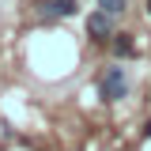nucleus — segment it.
Wrapping results in <instances>:
<instances>
[{"label":"nucleus","mask_w":151,"mask_h":151,"mask_svg":"<svg viewBox=\"0 0 151 151\" xmlns=\"http://www.w3.org/2000/svg\"><path fill=\"white\" fill-rule=\"evenodd\" d=\"M53 15H72L76 12V0H53V4H45Z\"/></svg>","instance_id":"4"},{"label":"nucleus","mask_w":151,"mask_h":151,"mask_svg":"<svg viewBox=\"0 0 151 151\" xmlns=\"http://www.w3.org/2000/svg\"><path fill=\"white\" fill-rule=\"evenodd\" d=\"M98 4H102V12L117 15V12H125V4H129V0H98Z\"/></svg>","instance_id":"5"},{"label":"nucleus","mask_w":151,"mask_h":151,"mask_svg":"<svg viewBox=\"0 0 151 151\" xmlns=\"http://www.w3.org/2000/svg\"><path fill=\"white\" fill-rule=\"evenodd\" d=\"M113 53H117V57H132V53H136L132 38L129 34H113Z\"/></svg>","instance_id":"3"},{"label":"nucleus","mask_w":151,"mask_h":151,"mask_svg":"<svg viewBox=\"0 0 151 151\" xmlns=\"http://www.w3.org/2000/svg\"><path fill=\"white\" fill-rule=\"evenodd\" d=\"M87 34L98 38V42L113 38V19H110V12H94V15L87 19Z\"/></svg>","instance_id":"2"},{"label":"nucleus","mask_w":151,"mask_h":151,"mask_svg":"<svg viewBox=\"0 0 151 151\" xmlns=\"http://www.w3.org/2000/svg\"><path fill=\"white\" fill-rule=\"evenodd\" d=\"M102 98L106 102H117V98H125L129 94V79H125V72L121 68H106V76H102Z\"/></svg>","instance_id":"1"}]
</instances>
